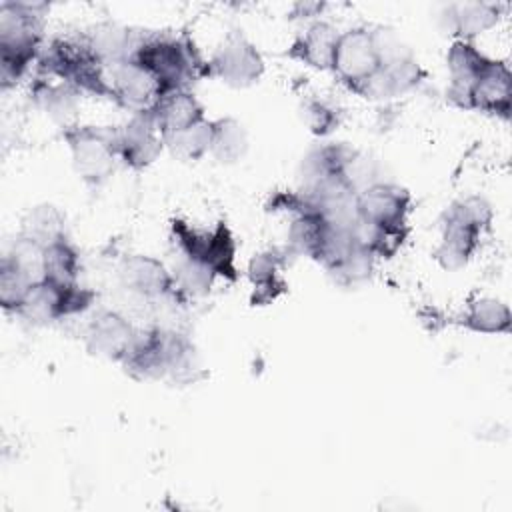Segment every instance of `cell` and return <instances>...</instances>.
Returning <instances> with one entry per match:
<instances>
[{
  "mask_svg": "<svg viewBox=\"0 0 512 512\" xmlns=\"http://www.w3.org/2000/svg\"><path fill=\"white\" fill-rule=\"evenodd\" d=\"M130 60L146 68L158 80L164 94L172 90H190L194 82L210 76L208 60L202 58L188 34H138Z\"/></svg>",
  "mask_w": 512,
  "mask_h": 512,
  "instance_id": "cell-1",
  "label": "cell"
},
{
  "mask_svg": "<svg viewBox=\"0 0 512 512\" xmlns=\"http://www.w3.org/2000/svg\"><path fill=\"white\" fill-rule=\"evenodd\" d=\"M120 364L134 378H172L174 382L194 380V372L200 368L192 342L184 334L164 328L136 330Z\"/></svg>",
  "mask_w": 512,
  "mask_h": 512,
  "instance_id": "cell-2",
  "label": "cell"
},
{
  "mask_svg": "<svg viewBox=\"0 0 512 512\" xmlns=\"http://www.w3.org/2000/svg\"><path fill=\"white\" fill-rule=\"evenodd\" d=\"M46 4L2 2L0 4V82L14 86L38 62L42 52V16Z\"/></svg>",
  "mask_w": 512,
  "mask_h": 512,
  "instance_id": "cell-3",
  "label": "cell"
},
{
  "mask_svg": "<svg viewBox=\"0 0 512 512\" xmlns=\"http://www.w3.org/2000/svg\"><path fill=\"white\" fill-rule=\"evenodd\" d=\"M44 74L56 76L78 92L112 98L108 70L94 58L84 38L50 40L36 62Z\"/></svg>",
  "mask_w": 512,
  "mask_h": 512,
  "instance_id": "cell-4",
  "label": "cell"
},
{
  "mask_svg": "<svg viewBox=\"0 0 512 512\" xmlns=\"http://www.w3.org/2000/svg\"><path fill=\"white\" fill-rule=\"evenodd\" d=\"M170 230L182 256L206 264L214 270L216 276H222L230 282L238 278L236 242L226 222H218L210 230H198L188 222L174 218Z\"/></svg>",
  "mask_w": 512,
  "mask_h": 512,
  "instance_id": "cell-5",
  "label": "cell"
},
{
  "mask_svg": "<svg viewBox=\"0 0 512 512\" xmlns=\"http://www.w3.org/2000/svg\"><path fill=\"white\" fill-rule=\"evenodd\" d=\"M80 178L92 186L106 182L118 162L116 126H70L64 130Z\"/></svg>",
  "mask_w": 512,
  "mask_h": 512,
  "instance_id": "cell-6",
  "label": "cell"
},
{
  "mask_svg": "<svg viewBox=\"0 0 512 512\" xmlns=\"http://www.w3.org/2000/svg\"><path fill=\"white\" fill-rule=\"evenodd\" d=\"M380 68L382 56L376 40V30L356 26L340 32L330 70L348 90L358 94Z\"/></svg>",
  "mask_w": 512,
  "mask_h": 512,
  "instance_id": "cell-7",
  "label": "cell"
},
{
  "mask_svg": "<svg viewBox=\"0 0 512 512\" xmlns=\"http://www.w3.org/2000/svg\"><path fill=\"white\" fill-rule=\"evenodd\" d=\"M210 76L232 88H248L264 74V60L256 46L240 32H230L208 60Z\"/></svg>",
  "mask_w": 512,
  "mask_h": 512,
  "instance_id": "cell-8",
  "label": "cell"
},
{
  "mask_svg": "<svg viewBox=\"0 0 512 512\" xmlns=\"http://www.w3.org/2000/svg\"><path fill=\"white\" fill-rule=\"evenodd\" d=\"M410 206V192L392 182H376L358 194L360 218L388 230H408Z\"/></svg>",
  "mask_w": 512,
  "mask_h": 512,
  "instance_id": "cell-9",
  "label": "cell"
},
{
  "mask_svg": "<svg viewBox=\"0 0 512 512\" xmlns=\"http://www.w3.org/2000/svg\"><path fill=\"white\" fill-rule=\"evenodd\" d=\"M164 148L166 146L152 112L132 114L124 126H116L118 160H122L132 170L150 166Z\"/></svg>",
  "mask_w": 512,
  "mask_h": 512,
  "instance_id": "cell-10",
  "label": "cell"
},
{
  "mask_svg": "<svg viewBox=\"0 0 512 512\" xmlns=\"http://www.w3.org/2000/svg\"><path fill=\"white\" fill-rule=\"evenodd\" d=\"M108 80L112 100L132 114L150 112L164 94L158 80L134 60L110 68Z\"/></svg>",
  "mask_w": 512,
  "mask_h": 512,
  "instance_id": "cell-11",
  "label": "cell"
},
{
  "mask_svg": "<svg viewBox=\"0 0 512 512\" xmlns=\"http://www.w3.org/2000/svg\"><path fill=\"white\" fill-rule=\"evenodd\" d=\"M482 232V228L468 222L452 206H448L442 216V238L434 250L436 262L450 272L464 268L480 246Z\"/></svg>",
  "mask_w": 512,
  "mask_h": 512,
  "instance_id": "cell-12",
  "label": "cell"
},
{
  "mask_svg": "<svg viewBox=\"0 0 512 512\" xmlns=\"http://www.w3.org/2000/svg\"><path fill=\"white\" fill-rule=\"evenodd\" d=\"M120 282L130 292L148 298H180L174 286L172 272L154 256L132 254L120 264Z\"/></svg>",
  "mask_w": 512,
  "mask_h": 512,
  "instance_id": "cell-13",
  "label": "cell"
},
{
  "mask_svg": "<svg viewBox=\"0 0 512 512\" xmlns=\"http://www.w3.org/2000/svg\"><path fill=\"white\" fill-rule=\"evenodd\" d=\"M424 76L426 72L412 52H404L382 62V68L362 86L358 96L368 100H392L414 90Z\"/></svg>",
  "mask_w": 512,
  "mask_h": 512,
  "instance_id": "cell-14",
  "label": "cell"
},
{
  "mask_svg": "<svg viewBox=\"0 0 512 512\" xmlns=\"http://www.w3.org/2000/svg\"><path fill=\"white\" fill-rule=\"evenodd\" d=\"M136 336V328L118 312L102 310L86 326L84 342L90 354L122 362Z\"/></svg>",
  "mask_w": 512,
  "mask_h": 512,
  "instance_id": "cell-15",
  "label": "cell"
},
{
  "mask_svg": "<svg viewBox=\"0 0 512 512\" xmlns=\"http://www.w3.org/2000/svg\"><path fill=\"white\" fill-rule=\"evenodd\" d=\"M470 110H480L502 120L512 110V74L504 62L490 58L470 86Z\"/></svg>",
  "mask_w": 512,
  "mask_h": 512,
  "instance_id": "cell-16",
  "label": "cell"
},
{
  "mask_svg": "<svg viewBox=\"0 0 512 512\" xmlns=\"http://www.w3.org/2000/svg\"><path fill=\"white\" fill-rule=\"evenodd\" d=\"M488 62L490 58L480 52L472 42H452L446 54V64L450 70V86L446 90V96L454 106L470 110V86Z\"/></svg>",
  "mask_w": 512,
  "mask_h": 512,
  "instance_id": "cell-17",
  "label": "cell"
},
{
  "mask_svg": "<svg viewBox=\"0 0 512 512\" xmlns=\"http://www.w3.org/2000/svg\"><path fill=\"white\" fill-rule=\"evenodd\" d=\"M288 254L294 256L288 248H270L252 256L248 264V278L254 286V304H270L286 290L282 268L288 264Z\"/></svg>",
  "mask_w": 512,
  "mask_h": 512,
  "instance_id": "cell-18",
  "label": "cell"
},
{
  "mask_svg": "<svg viewBox=\"0 0 512 512\" xmlns=\"http://www.w3.org/2000/svg\"><path fill=\"white\" fill-rule=\"evenodd\" d=\"M94 58L106 68H114L132 58L138 42V34L126 26L104 22L94 26L86 36H82Z\"/></svg>",
  "mask_w": 512,
  "mask_h": 512,
  "instance_id": "cell-19",
  "label": "cell"
},
{
  "mask_svg": "<svg viewBox=\"0 0 512 512\" xmlns=\"http://www.w3.org/2000/svg\"><path fill=\"white\" fill-rule=\"evenodd\" d=\"M150 112L160 128L162 138L182 132L206 118L204 106L198 102L192 90H172L162 94Z\"/></svg>",
  "mask_w": 512,
  "mask_h": 512,
  "instance_id": "cell-20",
  "label": "cell"
},
{
  "mask_svg": "<svg viewBox=\"0 0 512 512\" xmlns=\"http://www.w3.org/2000/svg\"><path fill=\"white\" fill-rule=\"evenodd\" d=\"M340 32L328 22H314L302 32L288 50V56L316 70H330Z\"/></svg>",
  "mask_w": 512,
  "mask_h": 512,
  "instance_id": "cell-21",
  "label": "cell"
},
{
  "mask_svg": "<svg viewBox=\"0 0 512 512\" xmlns=\"http://www.w3.org/2000/svg\"><path fill=\"white\" fill-rule=\"evenodd\" d=\"M498 18H500V6L492 2L452 4L442 14L446 32L456 36V40H466V42H472L474 36L494 28Z\"/></svg>",
  "mask_w": 512,
  "mask_h": 512,
  "instance_id": "cell-22",
  "label": "cell"
},
{
  "mask_svg": "<svg viewBox=\"0 0 512 512\" xmlns=\"http://www.w3.org/2000/svg\"><path fill=\"white\" fill-rule=\"evenodd\" d=\"M460 324L470 332L478 334H506L510 332L512 316L510 308L502 300L482 296L468 304L460 318Z\"/></svg>",
  "mask_w": 512,
  "mask_h": 512,
  "instance_id": "cell-23",
  "label": "cell"
},
{
  "mask_svg": "<svg viewBox=\"0 0 512 512\" xmlns=\"http://www.w3.org/2000/svg\"><path fill=\"white\" fill-rule=\"evenodd\" d=\"M32 94H34L38 106L46 112V116L52 122L60 124L64 130L74 126L72 120L76 118L78 96H80V92L76 88H72L66 82H60V84L38 82Z\"/></svg>",
  "mask_w": 512,
  "mask_h": 512,
  "instance_id": "cell-24",
  "label": "cell"
},
{
  "mask_svg": "<svg viewBox=\"0 0 512 512\" xmlns=\"http://www.w3.org/2000/svg\"><path fill=\"white\" fill-rule=\"evenodd\" d=\"M22 236L38 242L40 246H50L66 236V220L62 212L52 204L34 206L22 220Z\"/></svg>",
  "mask_w": 512,
  "mask_h": 512,
  "instance_id": "cell-25",
  "label": "cell"
},
{
  "mask_svg": "<svg viewBox=\"0 0 512 512\" xmlns=\"http://www.w3.org/2000/svg\"><path fill=\"white\" fill-rule=\"evenodd\" d=\"M248 152V134L246 128L236 118H218L214 120V138L210 154L222 164H234L244 158Z\"/></svg>",
  "mask_w": 512,
  "mask_h": 512,
  "instance_id": "cell-26",
  "label": "cell"
},
{
  "mask_svg": "<svg viewBox=\"0 0 512 512\" xmlns=\"http://www.w3.org/2000/svg\"><path fill=\"white\" fill-rule=\"evenodd\" d=\"M172 278L180 298H200L210 292L218 276L206 264L180 254V260L172 270Z\"/></svg>",
  "mask_w": 512,
  "mask_h": 512,
  "instance_id": "cell-27",
  "label": "cell"
},
{
  "mask_svg": "<svg viewBox=\"0 0 512 512\" xmlns=\"http://www.w3.org/2000/svg\"><path fill=\"white\" fill-rule=\"evenodd\" d=\"M212 138H214V120H202L182 132L164 136V146L186 160H198L204 154L210 152L212 146Z\"/></svg>",
  "mask_w": 512,
  "mask_h": 512,
  "instance_id": "cell-28",
  "label": "cell"
},
{
  "mask_svg": "<svg viewBox=\"0 0 512 512\" xmlns=\"http://www.w3.org/2000/svg\"><path fill=\"white\" fill-rule=\"evenodd\" d=\"M324 230H326V222L314 212L294 216L290 222V228H288L286 248L294 256H308L314 260V256L320 248Z\"/></svg>",
  "mask_w": 512,
  "mask_h": 512,
  "instance_id": "cell-29",
  "label": "cell"
},
{
  "mask_svg": "<svg viewBox=\"0 0 512 512\" xmlns=\"http://www.w3.org/2000/svg\"><path fill=\"white\" fill-rule=\"evenodd\" d=\"M46 280L56 284H76L80 272V256L68 238H62L44 250Z\"/></svg>",
  "mask_w": 512,
  "mask_h": 512,
  "instance_id": "cell-30",
  "label": "cell"
},
{
  "mask_svg": "<svg viewBox=\"0 0 512 512\" xmlns=\"http://www.w3.org/2000/svg\"><path fill=\"white\" fill-rule=\"evenodd\" d=\"M36 284H32L18 268H14L8 260L2 258L0 266V304L4 312L20 314L26 306L32 290Z\"/></svg>",
  "mask_w": 512,
  "mask_h": 512,
  "instance_id": "cell-31",
  "label": "cell"
},
{
  "mask_svg": "<svg viewBox=\"0 0 512 512\" xmlns=\"http://www.w3.org/2000/svg\"><path fill=\"white\" fill-rule=\"evenodd\" d=\"M374 260V254L356 242L344 260L330 270V276L344 286L364 282L374 270Z\"/></svg>",
  "mask_w": 512,
  "mask_h": 512,
  "instance_id": "cell-32",
  "label": "cell"
},
{
  "mask_svg": "<svg viewBox=\"0 0 512 512\" xmlns=\"http://www.w3.org/2000/svg\"><path fill=\"white\" fill-rule=\"evenodd\" d=\"M340 176L342 180L350 186V190H354L356 194H360L362 190H366L368 186L382 182L378 178V164L376 160H372L370 156L358 152L356 148L350 150V154L346 156L342 168H340Z\"/></svg>",
  "mask_w": 512,
  "mask_h": 512,
  "instance_id": "cell-33",
  "label": "cell"
},
{
  "mask_svg": "<svg viewBox=\"0 0 512 512\" xmlns=\"http://www.w3.org/2000/svg\"><path fill=\"white\" fill-rule=\"evenodd\" d=\"M302 118H304L306 126L310 128V132L316 136L330 134L340 122L338 110L332 104L318 100V98H308L302 104Z\"/></svg>",
  "mask_w": 512,
  "mask_h": 512,
  "instance_id": "cell-34",
  "label": "cell"
},
{
  "mask_svg": "<svg viewBox=\"0 0 512 512\" xmlns=\"http://www.w3.org/2000/svg\"><path fill=\"white\" fill-rule=\"evenodd\" d=\"M460 216H464L468 222L476 224L478 228L486 230L492 222V206L490 202L484 198V196H466V198H460L456 202L450 204Z\"/></svg>",
  "mask_w": 512,
  "mask_h": 512,
  "instance_id": "cell-35",
  "label": "cell"
},
{
  "mask_svg": "<svg viewBox=\"0 0 512 512\" xmlns=\"http://www.w3.org/2000/svg\"><path fill=\"white\" fill-rule=\"evenodd\" d=\"M324 4L318 2H298L292 8V18H314L318 12H322Z\"/></svg>",
  "mask_w": 512,
  "mask_h": 512,
  "instance_id": "cell-36",
  "label": "cell"
}]
</instances>
